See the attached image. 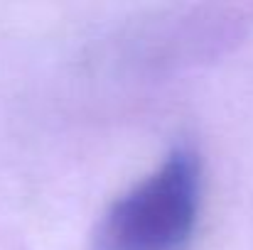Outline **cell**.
I'll return each mask as SVG.
<instances>
[{
  "mask_svg": "<svg viewBox=\"0 0 253 250\" xmlns=\"http://www.w3.org/2000/svg\"><path fill=\"white\" fill-rule=\"evenodd\" d=\"M199 165L187 150L108 206L93 233V250H182L197 226Z\"/></svg>",
  "mask_w": 253,
  "mask_h": 250,
  "instance_id": "obj_1",
  "label": "cell"
}]
</instances>
